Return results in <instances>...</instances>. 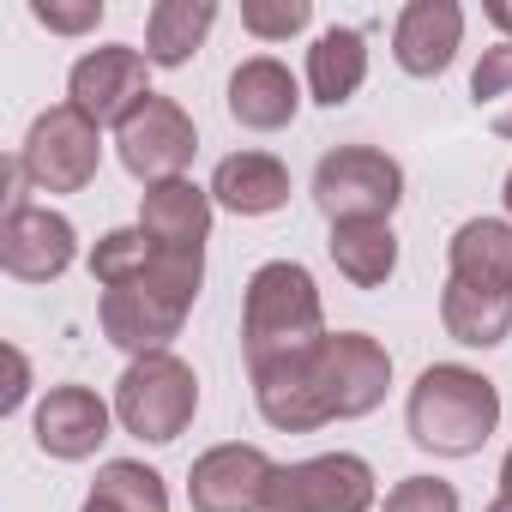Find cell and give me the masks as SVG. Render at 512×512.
I'll list each match as a JSON object with an SVG mask.
<instances>
[{"instance_id": "6da1fadb", "label": "cell", "mask_w": 512, "mask_h": 512, "mask_svg": "<svg viewBox=\"0 0 512 512\" xmlns=\"http://www.w3.org/2000/svg\"><path fill=\"white\" fill-rule=\"evenodd\" d=\"M253 404L278 434H314L326 422H356L386 404L392 356L368 332H326L314 350L247 368Z\"/></svg>"}, {"instance_id": "7a4b0ae2", "label": "cell", "mask_w": 512, "mask_h": 512, "mask_svg": "<svg viewBox=\"0 0 512 512\" xmlns=\"http://www.w3.org/2000/svg\"><path fill=\"white\" fill-rule=\"evenodd\" d=\"M199 284H205V253L157 247V260H151L139 278L103 290L97 326H103V338H109L115 350H127L133 362H139V356H163V350L181 338Z\"/></svg>"}, {"instance_id": "3957f363", "label": "cell", "mask_w": 512, "mask_h": 512, "mask_svg": "<svg viewBox=\"0 0 512 512\" xmlns=\"http://www.w3.org/2000/svg\"><path fill=\"white\" fill-rule=\"evenodd\" d=\"M410 440L434 458H470L488 446L500 428V386L464 362H434L416 374L410 404H404Z\"/></svg>"}, {"instance_id": "277c9868", "label": "cell", "mask_w": 512, "mask_h": 512, "mask_svg": "<svg viewBox=\"0 0 512 512\" xmlns=\"http://www.w3.org/2000/svg\"><path fill=\"white\" fill-rule=\"evenodd\" d=\"M326 338V302L308 266L296 260H266L247 278L241 302V356L247 368H266L284 356H302Z\"/></svg>"}, {"instance_id": "5b68a950", "label": "cell", "mask_w": 512, "mask_h": 512, "mask_svg": "<svg viewBox=\"0 0 512 512\" xmlns=\"http://www.w3.org/2000/svg\"><path fill=\"white\" fill-rule=\"evenodd\" d=\"M193 410H199V380H193V368H187L175 350L139 356V362H127V374L115 380V422H121L133 440H145V446L181 440L187 422H193Z\"/></svg>"}, {"instance_id": "8992f818", "label": "cell", "mask_w": 512, "mask_h": 512, "mask_svg": "<svg viewBox=\"0 0 512 512\" xmlns=\"http://www.w3.org/2000/svg\"><path fill=\"white\" fill-rule=\"evenodd\" d=\"M398 199H404V169L374 145H338L314 169V205L326 223H392Z\"/></svg>"}, {"instance_id": "52a82bcc", "label": "cell", "mask_w": 512, "mask_h": 512, "mask_svg": "<svg viewBox=\"0 0 512 512\" xmlns=\"http://www.w3.org/2000/svg\"><path fill=\"white\" fill-rule=\"evenodd\" d=\"M19 163H25L37 193H85L103 169V127L85 121L73 103H55L31 121Z\"/></svg>"}, {"instance_id": "ba28073f", "label": "cell", "mask_w": 512, "mask_h": 512, "mask_svg": "<svg viewBox=\"0 0 512 512\" xmlns=\"http://www.w3.org/2000/svg\"><path fill=\"white\" fill-rule=\"evenodd\" d=\"M115 151H121V169H127L133 181H145V187L181 181L187 163H193V151H199V127H193V115H187L175 97H157V91H151V97L115 127Z\"/></svg>"}, {"instance_id": "9c48e42d", "label": "cell", "mask_w": 512, "mask_h": 512, "mask_svg": "<svg viewBox=\"0 0 512 512\" xmlns=\"http://www.w3.org/2000/svg\"><path fill=\"white\" fill-rule=\"evenodd\" d=\"M145 97H151V61L145 49H127V43H103L79 55L67 73V103L97 127H121Z\"/></svg>"}, {"instance_id": "30bf717a", "label": "cell", "mask_w": 512, "mask_h": 512, "mask_svg": "<svg viewBox=\"0 0 512 512\" xmlns=\"http://www.w3.org/2000/svg\"><path fill=\"white\" fill-rule=\"evenodd\" d=\"M374 506V464L356 452H320L302 464H278L272 512H368Z\"/></svg>"}, {"instance_id": "8fae6325", "label": "cell", "mask_w": 512, "mask_h": 512, "mask_svg": "<svg viewBox=\"0 0 512 512\" xmlns=\"http://www.w3.org/2000/svg\"><path fill=\"white\" fill-rule=\"evenodd\" d=\"M272 476H278V464L260 446L223 440L193 458L187 500H193V512H272Z\"/></svg>"}, {"instance_id": "7c38bea8", "label": "cell", "mask_w": 512, "mask_h": 512, "mask_svg": "<svg viewBox=\"0 0 512 512\" xmlns=\"http://www.w3.org/2000/svg\"><path fill=\"white\" fill-rule=\"evenodd\" d=\"M73 260H79V229L61 211H49V205L7 211V223H0V266H7V278L55 284Z\"/></svg>"}, {"instance_id": "4fadbf2b", "label": "cell", "mask_w": 512, "mask_h": 512, "mask_svg": "<svg viewBox=\"0 0 512 512\" xmlns=\"http://www.w3.org/2000/svg\"><path fill=\"white\" fill-rule=\"evenodd\" d=\"M464 43V7L458 0H410L392 25V61L410 79H440Z\"/></svg>"}, {"instance_id": "5bb4252c", "label": "cell", "mask_w": 512, "mask_h": 512, "mask_svg": "<svg viewBox=\"0 0 512 512\" xmlns=\"http://www.w3.org/2000/svg\"><path fill=\"white\" fill-rule=\"evenodd\" d=\"M109 416L115 410L91 386H49V398L37 404V446L61 464H79L109 440Z\"/></svg>"}, {"instance_id": "9a60e30c", "label": "cell", "mask_w": 512, "mask_h": 512, "mask_svg": "<svg viewBox=\"0 0 512 512\" xmlns=\"http://www.w3.org/2000/svg\"><path fill=\"white\" fill-rule=\"evenodd\" d=\"M296 109H302V85H296V73L284 61L253 55V61H241L229 73V115H235V127L278 133V127L296 121Z\"/></svg>"}, {"instance_id": "2e32d148", "label": "cell", "mask_w": 512, "mask_h": 512, "mask_svg": "<svg viewBox=\"0 0 512 512\" xmlns=\"http://www.w3.org/2000/svg\"><path fill=\"white\" fill-rule=\"evenodd\" d=\"M211 187L199 181H157L139 193V229L157 241V247H175V253H205V235H211Z\"/></svg>"}, {"instance_id": "e0dca14e", "label": "cell", "mask_w": 512, "mask_h": 512, "mask_svg": "<svg viewBox=\"0 0 512 512\" xmlns=\"http://www.w3.org/2000/svg\"><path fill=\"white\" fill-rule=\"evenodd\" d=\"M211 199L235 217H272L290 205V169L272 151H229L211 175Z\"/></svg>"}, {"instance_id": "ac0fdd59", "label": "cell", "mask_w": 512, "mask_h": 512, "mask_svg": "<svg viewBox=\"0 0 512 512\" xmlns=\"http://www.w3.org/2000/svg\"><path fill=\"white\" fill-rule=\"evenodd\" d=\"M446 266L470 290H500L512 296V223L506 217H470L446 241Z\"/></svg>"}, {"instance_id": "d6986e66", "label": "cell", "mask_w": 512, "mask_h": 512, "mask_svg": "<svg viewBox=\"0 0 512 512\" xmlns=\"http://www.w3.org/2000/svg\"><path fill=\"white\" fill-rule=\"evenodd\" d=\"M368 79V37L356 25H332L308 49V91L320 109H344Z\"/></svg>"}, {"instance_id": "ffe728a7", "label": "cell", "mask_w": 512, "mask_h": 512, "mask_svg": "<svg viewBox=\"0 0 512 512\" xmlns=\"http://www.w3.org/2000/svg\"><path fill=\"white\" fill-rule=\"evenodd\" d=\"M440 326L446 338H458L464 350H494L512 338V296L500 290H470L458 278H446L440 290Z\"/></svg>"}, {"instance_id": "44dd1931", "label": "cell", "mask_w": 512, "mask_h": 512, "mask_svg": "<svg viewBox=\"0 0 512 512\" xmlns=\"http://www.w3.org/2000/svg\"><path fill=\"white\" fill-rule=\"evenodd\" d=\"M217 25V0H157L145 13V61L151 67H187L193 49Z\"/></svg>"}, {"instance_id": "7402d4cb", "label": "cell", "mask_w": 512, "mask_h": 512, "mask_svg": "<svg viewBox=\"0 0 512 512\" xmlns=\"http://www.w3.org/2000/svg\"><path fill=\"white\" fill-rule=\"evenodd\" d=\"M332 266L356 284V290H380L398 272V235L392 223H332Z\"/></svg>"}, {"instance_id": "603a6c76", "label": "cell", "mask_w": 512, "mask_h": 512, "mask_svg": "<svg viewBox=\"0 0 512 512\" xmlns=\"http://www.w3.org/2000/svg\"><path fill=\"white\" fill-rule=\"evenodd\" d=\"M79 512H169V488L151 464L139 458H109L85 494Z\"/></svg>"}, {"instance_id": "cb8c5ba5", "label": "cell", "mask_w": 512, "mask_h": 512, "mask_svg": "<svg viewBox=\"0 0 512 512\" xmlns=\"http://www.w3.org/2000/svg\"><path fill=\"white\" fill-rule=\"evenodd\" d=\"M151 260H157V241H151L139 223H133V229H109V235L91 247V278H97V290H115V284L139 278Z\"/></svg>"}, {"instance_id": "d4e9b609", "label": "cell", "mask_w": 512, "mask_h": 512, "mask_svg": "<svg viewBox=\"0 0 512 512\" xmlns=\"http://www.w3.org/2000/svg\"><path fill=\"white\" fill-rule=\"evenodd\" d=\"M314 7L308 0H247L241 7V31H253L260 43H290L296 31H308Z\"/></svg>"}, {"instance_id": "484cf974", "label": "cell", "mask_w": 512, "mask_h": 512, "mask_svg": "<svg viewBox=\"0 0 512 512\" xmlns=\"http://www.w3.org/2000/svg\"><path fill=\"white\" fill-rule=\"evenodd\" d=\"M380 512H458V488L440 476H404Z\"/></svg>"}, {"instance_id": "4316f807", "label": "cell", "mask_w": 512, "mask_h": 512, "mask_svg": "<svg viewBox=\"0 0 512 512\" xmlns=\"http://www.w3.org/2000/svg\"><path fill=\"white\" fill-rule=\"evenodd\" d=\"M31 19L55 37H85L103 25V0H79V7H61V0H31Z\"/></svg>"}, {"instance_id": "83f0119b", "label": "cell", "mask_w": 512, "mask_h": 512, "mask_svg": "<svg viewBox=\"0 0 512 512\" xmlns=\"http://www.w3.org/2000/svg\"><path fill=\"white\" fill-rule=\"evenodd\" d=\"M506 91H512V43H494V49H482L476 73H470V97L476 103H494Z\"/></svg>"}, {"instance_id": "f1b7e54d", "label": "cell", "mask_w": 512, "mask_h": 512, "mask_svg": "<svg viewBox=\"0 0 512 512\" xmlns=\"http://www.w3.org/2000/svg\"><path fill=\"white\" fill-rule=\"evenodd\" d=\"M7 368H13V386H7V398H0V410H19L25 392H31V362H25V350L7 344Z\"/></svg>"}, {"instance_id": "f546056e", "label": "cell", "mask_w": 512, "mask_h": 512, "mask_svg": "<svg viewBox=\"0 0 512 512\" xmlns=\"http://www.w3.org/2000/svg\"><path fill=\"white\" fill-rule=\"evenodd\" d=\"M482 19H488V25H494L506 43H512V0H488V7H482Z\"/></svg>"}, {"instance_id": "4dcf8cb0", "label": "cell", "mask_w": 512, "mask_h": 512, "mask_svg": "<svg viewBox=\"0 0 512 512\" xmlns=\"http://www.w3.org/2000/svg\"><path fill=\"white\" fill-rule=\"evenodd\" d=\"M500 494H512V452L500 458Z\"/></svg>"}, {"instance_id": "1f68e13d", "label": "cell", "mask_w": 512, "mask_h": 512, "mask_svg": "<svg viewBox=\"0 0 512 512\" xmlns=\"http://www.w3.org/2000/svg\"><path fill=\"white\" fill-rule=\"evenodd\" d=\"M488 512H512V494H500V500H488Z\"/></svg>"}, {"instance_id": "d6a6232c", "label": "cell", "mask_w": 512, "mask_h": 512, "mask_svg": "<svg viewBox=\"0 0 512 512\" xmlns=\"http://www.w3.org/2000/svg\"><path fill=\"white\" fill-rule=\"evenodd\" d=\"M500 199H506V211H512V175H506V193H500Z\"/></svg>"}]
</instances>
